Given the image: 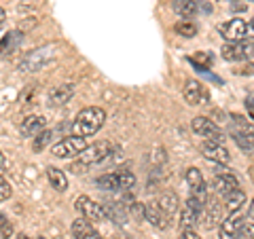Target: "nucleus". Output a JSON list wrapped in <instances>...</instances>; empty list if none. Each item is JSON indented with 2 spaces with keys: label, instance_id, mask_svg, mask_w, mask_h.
<instances>
[{
  "label": "nucleus",
  "instance_id": "nucleus-34",
  "mask_svg": "<svg viewBox=\"0 0 254 239\" xmlns=\"http://www.w3.org/2000/svg\"><path fill=\"white\" fill-rule=\"evenodd\" d=\"M180 239H201V237L195 233V229H182Z\"/></svg>",
  "mask_w": 254,
  "mask_h": 239
},
{
  "label": "nucleus",
  "instance_id": "nucleus-1",
  "mask_svg": "<svg viewBox=\"0 0 254 239\" xmlns=\"http://www.w3.org/2000/svg\"><path fill=\"white\" fill-rule=\"evenodd\" d=\"M104 121H106V113L100 106L83 108L72 121V135L87 138V135L98 133L102 129V125H104Z\"/></svg>",
  "mask_w": 254,
  "mask_h": 239
},
{
  "label": "nucleus",
  "instance_id": "nucleus-28",
  "mask_svg": "<svg viewBox=\"0 0 254 239\" xmlns=\"http://www.w3.org/2000/svg\"><path fill=\"white\" fill-rule=\"evenodd\" d=\"M174 32H176L178 36H185V38H193L197 34V26L193 21H180L174 26Z\"/></svg>",
  "mask_w": 254,
  "mask_h": 239
},
{
  "label": "nucleus",
  "instance_id": "nucleus-20",
  "mask_svg": "<svg viewBox=\"0 0 254 239\" xmlns=\"http://www.w3.org/2000/svg\"><path fill=\"white\" fill-rule=\"evenodd\" d=\"M172 9H174V13H178L180 17L190 19L197 15V11H199V4H197L195 0H174Z\"/></svg>",
  "mask_w": 254,
  "mask_h": 239
},
{
  "label": "nucleus",
  "instance_id": "nucleus-37",
  "mask_svg": "<svg viewBox=\"0 0 254 239\" xmlns=\"http://www.w3.org/2000/svg\"><path fill=\"white\" fill-rule=\"evenodd\" d=\"M248 218H250V222H254V199L250 201V208H248Z\"/></svg>",
  "mask_w": 254,
  "mask_h": 239
},
{
  "label": "nucleus",
  "instance_id": "nucleus-22",
  "mask_svg": "<svg viewBox=\"0 0 254 239\" xmlns=\"http://www.w3.org/2000/svg\"><path fill=\"white\" fill-rule=\"evenodd\" d=\"M47 178H49L51 186L55 190H60V193H64V190L68 188V178H66V174H64L60 167H53V165L47 167Z\"/></svg>",
  "mask_w": 254,
  "mask_h": 239
},
{
  "label": "nucleus",
  "instance_id": "nucleus-5",
  "mask_svg": "<svg viewBox=\"0 0 254 239\" xmlns=\"http://www.w3.org/2000/svg\"><path fill=\"white\" fill-rule=\"evenodd\" d=\"M110 155H113V144L106 140H100V142H93L91 146H85V150L78 155V163L85 167H91L98 163H106Z\"/></svg>",
  "mask_w": 254,
  "mask_h": 239
},
{
  "label": "nucleus",
  "instance_id": "nucleus-12",
  "mask_svg": "<svg viewBox=\"0 0 254 239\" xmlns=\"http://www.w3.org/2000/svg\"><path fill=\"white\" fill-rule=\"evenodd\" d=\"M210 188H212V193L227 197L229 193H231V190L240 188V184H237V178L233 176V174H229V172H220V174H216V176L212 178Z\"/></svg>",
  "mask_w": 254,
  "mask_h": 239
},
{
  "label": "nucleus",
  "instance_id": "nucleus-29",
  "mask_svg": "<svg viewBox=\"0 0 254 239\" xmlns=\"http://www.w3.org/2000/svg\"><path fill=\"white\" fill-rule=\"evenodd\" d=\"M187 184L190 186V190H193V188H199V186L205 184L201 172L197 170V167H189V170H187Z\"/></svg>",
  "mask_w": 254,
  "mask_h": 239
},
{
  "label": "nucleus",
  "instance_id": "nucleus-21",
  "mask_svg": "<svg viewBox=\"0 0 254 239\" xmlns=\"http://www.w3.org/2000/svg\"><path fill=\"white\" fill-rule=\"evenodd\" d=\"M157 205L163 210V214H165V216H168L170 220H174V216L178 214V195H176V193H163Z\"/></svg>",
  "mask_w": 254,
  "mask_h": 239
},
{
  "label": "nucleus",
  "instance_id": "nucleus-3",
  "mask_svg": "<svg viewBox=\"0 0 254 239\" xmlns=\"http://www.w3.org/2000/svg\"><path fill=\"white\" fill-rule=\"evenodd\" d=\"M136 184V176L129 170H119V172H108L95 178V186L100 190H131Z\"/></svg>",
  "mask_w": 254,
  "mask_h": 239
},
{
  "label": "nucleus",
  "instance_id": "nucleus-6",
  "mask_svg": "<svg viewBox=\"0 0 254 239\" xmlns=\"http://www.w3.org/2000/svg\"><path fill=\"white\" fill-rule=\"evenodd\" d=\"M87 142L85 138H78V135H68L60 142H55L51 146V155L58 157V159H72V157H78L85 150Z\"/></svg>",
  "mask_w": 254,
  "mask_h": 239
},
{
  "label": "nucleus",
  "instance_id": "nucleus-30",
  "mask_svg": "<svg viewBox=\"0 0 254 239\" xmlns=\"http://www.w3.org/2000/svg\"><path fill=\"white\" fill-rule=\"evenodd\" d=\"M0 235H2L4 239H9L13 235V227H11V222L6 220V216L2 212H0Z\"/></svg>",
  "mask_w": 254,
  "mask_h": 239
},
{
  "label": "nucleus",
  "instance_id": "nucleus-40",
  "mask_svg": "<svg viewBox=\"0 0 254 239\" xmlns=\"http://www.w3.org/2000/svg\"><path fill=\"white\" fill-rule=\"evenodd\" d=\"M15 239H32V237H28L26 233H17V235H15Z\"/></svg>",
  "mask_w": 254,
  "mask_h": 239
},
{
  "label": "nucleus",
  "instance_id": "nucleus-42",
  "mask_svg": "<svg viewBox=\"0 0 254 239\" xmlns=\"http://www.w3.org/2000/svg\"><path fill=\"white\" fill-rule=\"evenodd\" d=\"M38 239H45V237H38Z\"/></svg>",
  "mask_w": 254,
  "mask_h": 239
},
{
  "label": "nucleus",
  "instance_id": "nucleus-7",
  "mask_svg": "<svg viewBox=\"0 0 254 239\" xmlns=\"http://www.w3.org/2000/svg\"><path fill=\"white\" fill-rule=\"evenodd\" d=\"M190 129H193L197 135H201V138H208L210 142H216V144H222V142L227 140L225 133L220 131V127L208 117H195L193 121H190Z\"/></svg>",
  "mask_w": 254,
  "mask_h": 239
},
{
  "label": "nucleus",
  "instance_id": "nucleus-10",
  "mask_svg": "<svg viewBox=\"0 0 254 239\" xmlns=\"http://www.w3.org/2000/svg\"><path fill=\"white\" fill-rule=\"evenodd\" d=\"M185 100L187 104L190 106H208L210 104V91L208 87H205L203 83L195 81V78H190V81L185 83Z\"/></svg>",
  "mask_w": 254,
  "mask_h": 239
},
{
  "label": "nucleus",
  "instance_id": "nucleus-18",
  "mask_svg": "<svg viewBox=\"0 0 254 239\" xmlns=\"http://www.w3.org/2000/svg\"><path fill=\"white\" fill-rule=\"evenodd\" d=\"M220 53H222V60H227V61H240V60L248 58V45H246V41L244 43H227L220 49Z\"/></svg>",
  "mask_w": 254,
  "mask_h": 239
},
{
  "label": "nucleus",
  "instance_id": "nucleus-15",
  "mask_svg": "<svg viewBox=\"0 0 254 239\" xmlns=\"http://www.w3.org/2000/svg\"><path fill=\"white\" fill-rule=\"evenodd\" d=\"M201 153H203V157L208 159V161L218 163V165H225V163L231 161V155H229V150L222 146V144H216V142H210V140L201 146Z\"/></svg>",
  "mask_w": 254,
  "mask_h": 239
},
{
  "label": "nucleus",
  "instance_id": "nucleus-38",
  "mask_svg": "<svg viewBox=\"0 0 254 239\" xmlns=\"http://www.w3.org/2000/svg\"><path fill=\"white\" fill-rule=\"evenodd\" d=\"M4 21H6V13H4L2 6H0V26H4Z\"/></svg>",
  "mask_w": 254,
  "mask_h": 239
},
{
  "label": "nucleus",
  "instance_id": "nucleus-13",
  "mask_svg": "<svg viewBox=\"0 0 254 239\" xmlns=\"http://www.w3.org/2000/svg\"><path fill=\"white\" fill-rule=\"evenodd\" d=\"M199 220H201L208 229L220 227V222H222V205L216 201V199H212V197H210V199H208V203L203 205Z\"/></svg>",
  "mask_w": 254,
  "mask_h": 239
},
{
  "label": "nucleus",
  "instance_id": "nucleus-17",
  "mask_svg": "<svg viewBox=\"0 0 254 239\" xmlns=\"http://www.w3.org/2000/svg\"><path fill=\"white\" fill-rule=\"evenodd\" d=\"M144 218H146V222H150L155 229H168L170 227V218L163 214V210L159 208L157 203H146L144 205Z\"/></svg>",
  "mask_w": 254,
  "mask_h": 239
},
{
  "label": "nucleus",
  "instance_id": "nucleus-4",
  "mask_svg": "<svg viewBox=\"0 0 254 239\" xmlns=\"http://www.w3.org/2000/svg\"><path fill=\"white\" fill-rule=\"evenodd\" d=\"M58 45H47V47H38V49L30 51L28 55H23V60L19 61V70L21 72H36L47 63H51L55 60Z\"/></svg>",
  "mask_w": 254,
  "mask_h": 239
},
{
  "label": "nucleus",
  "instance_id": "nucleus-23",
  "mask_svg": "<svg viewBox=\"0 0 254 239\" xmlns=\"http://www.w3.org/2000/svg\"><path fill=\"white\" fill-rule=\"evenodd\" d=\"M104 212H106V218H113L119 227H123L127 222V210H125V205H121L119 201L104 205Z\"/></svg>",
  "mask_w": 254,
  "mask_h": 239
},
{
  "label": "nucleus",
  "instance_id": "nucleus-14",
  "mask_svg": "<svg viewBox=\"0 0 254 239\" xmlns=\"http://www.w3.org/2000/svg\"><path fill=\"white\" fill-rule=\"evenodd\" d=\"M45 129H47V119L41 115H30V117L23 119L21 125H19V133L23 138H36V135Z\"/></svg>",
  "mask_w": 254,
  "mask_h": 239
},
{
  "label": "nucleus",
  "instance_id": "nucleus-36",
  "mask_svg": "<svg viewBox=\"0 0 254 239\" xmlns=\"http://www.w3.org/2000/svg\"><path fill=\"white\" fill-rule=\"evenodd\" d=\"M6 172V161H4V155H2V150H0V176Z\"/></svg>",
  "mask_w": 254,
  "mask_h": 239
},
{
  "label": "nucleus",
  "instance_id": "nucleus-16",
  "mask_svg": "<svg viewBox=\"0 0 254 239\" xmlns=\"http://www.w3.org/2000/svg\"><path fill=\"white\" fill-rule=\"evenodd\" d=\"M74 98V85L66 83V85H58L49 91V104L51 106H64Z\"/></svg>",
  "mask_w": 254,
  "mask_h": 239
},
{
  "label": "nucleus",
  "instance_id": "nucleus-26",
  "mask_svg": "<svg viewBox=\"0 0 254 239\" xmlns=\"http://www.w3.org/2000/svg\"><path fill=\"white\" fill-rule=\"evenodd\" d=\"M197 222H199V212H195V210H190L189 205H185L180 212V227L182 229H193Z\"/></svg>",
  "mask_w": 254,
  "mask_h": 239
},
{
  "label": "nucleus",
  "instance_id": "nucleus-35",
  "mask_svg": "<svg viewBox=\"0 0 254 239\" xmlns=\"http://www.w3.org/2000/svg\"><path fill=\"white\" fill-rule=\"evenodd\" d=\"M246 113L254 121V98H246Z\"/></svg>",
  "mask_w": 254,
  "mask_h": 239
},
{
  "label": "nucleus",
  "instance_id": "nucleus-39",
  "mask_svg": "<svg viewBox=\"0 0 254 239\" xmlns=\"http://www.w3.org/2000/svg\"><path fill=\"white\" fill-rule=\"evenodd\" d=\"M246 45H248V55H254V38L250 43H246Z\"/></svg>",
  "mask_w": 254,
  "mask_h": 239
},
{
  "label": "nucleus",
  "instance_id": "nucleus-27",
  "mask_svg": "<svg viewBox=\"0 0 254 239\" xmlns=\"http://www.w3.org/2000/svg\"><path fill=\"white\" fill-rule=\"evenodd\" d=\"M53 135H55V131H51V129H45V131H41L36 135V138H32V148L36 150V153H41V150L49 144V142L53 140Z\"/></svg>",
  "mask_w": 254,
  "mask_h": 239
},
{
  "label": "nucleus",
  "instance_id": "nucleus-32",
  "mask_svg": "<svg viewBox=\"0 0 254 239\" xmlns=\"http://www.w3.org/2000/svg\"><path fill=\"white\" fill-rule=\"evenodd\" d=\"M13 195V188H11V184L4 180V176H0V201H6Z\"/></svg>",
  "mask_w": 254,
  "mask_h": 239
},
{
  "label": "nucleus",
  "instance_id": "nucleus-24",
  "mask_svg": "<svg viewBox=\"0 0 254 239\" xmlns=\"http://www.w3.org/2000/svg\"><path fill=\"white\" fill-rule=\"evenodd\" d=\"M244 205H246V193L242 188H235L225 197V208L229 212H240Z\"/></svg>",
  "mask_w": 254,
  "mask_h": 239
},
{
  "label": "nucleus",
  "instance_id": "nucleus-25",
  "mask_svg": "<svg viewBox=\"0 0 254 239\" xmlns=\"http://www.w3.org/2000/svg\"><path fill=\"white\" fill-rule=\"evenodd\" d=\"M190 63H195L197 68H199V72H205L212 63H214V55L208 53V51H199V53H195L193 58H189Z\"/></svg>",
  "mask_w": 254,
  "mask_h": 239
},
{
  "label": "nucleus",
  "instance_id": "nucleus-19",
  "mask_svg": "<svg viewBox=\"0 0 254 239\" xmlns=\"http://www.w3.org/2000/svg\"><path fill=\"white\" fill-rule=\"evenodd\" d=\"M72 235L76 239H104L98 231L93 229V225L89 220H85V218H76L72 222Z\"/></svg>",
  "mask_w": 254,
  "mask_h": 239
},
{
  "label": "nucleus",
  "instance_id": "nucleus-9",
  "mask_svg": "<svg viewBox=\"0 0 254 239\" xmlns=\"http://www.w3.org/2000/svg\"><path fill=\"white\" fill-rule=\"evenodd\" d=\"M218 32H220V36L229 43H244L246 36H248V23H246L244 19H240V17H235V19H229L225 23H220Z\"/></svg>",
  "mask_w": 254,
  "mask_h": 239
},
{
  "label": "nucleus",
  "instance_id": "nucleus-31",
  "mask_svg": "<svg viewBox=\"0 0 254 239\" xmlns=\"http://www.w3.org/2000/svg\"><path fill=\"white\" fill-rule=\"evenodd\" d=\"M237 239H254V222H244Z\"/></svg>",
  "mask_w": 254,
  "mask_h": 239
},
{
  "label": "nucleus",
  "instance_id": "nucleus-8",
  "mask_svg": "<svg viewBox=\"0 0 254 239\" xmlns=\"http://www.w3.org/2000/svg\"><path fill=\"white\" fill-rule=\"evenodd\" d=\"M74 208H76L78 214H81V218L89 220V222H102V220L106 218L104 205H100L98 201H93V199H91V197H87V195L76 197Z\"/></svg>",
  "mask_w": 254,
  "mask_h": 239
},
{
  "label": "nucleus",
  "instance_id": "nucleus-33",
  "mask_svg": "<svg viewBox=\"0 0 254 239\" xmlns=\"http://www.w3.org/2000/svg\"><path fill=\"white\" fill-rule=\"evenodd\" d=\"M237 76H254V61H248L246 66H240L235 70Z\"/></svg>",
  "mask_w": 254,
  "mask_h": 239
},
{
  "label": "nucleus",
  "instance_id": "nucleus-11",
  "mask_svg": "<svg viewBox=\"0 0 254 239\" xmlns=\"http://www.w3.org/2000/svg\"><path fill=\"white\" fill-rule=\"evenodd\" d=\"M242 225H244V214H242V210L240 212H231L227 218H222L220 227H218L220 239H237Z\"/></svg>",
  "mask_w": 254,
  "mask_h": 239
},
{
  "label": "nucleus",
  "instance_id": "nucleus-2",
  "mask_svg": "<svg viewBox=\"0 0 254 239\" xmlns=\"http://www.w3.org/2000/svg\"><path fill=\"white\" fill-rule=\"evenodd\" d=\"M229 133H231V138L237 146H240V150H244V153H250V150H254V127L246 121V119L242 115H229Z\"/></svg>",
  "mask_w": 254,
  "mask_h": 239
},
{
  "label": "nucleus",
  "instance_id": "nucleus-41",
  "mask_svg": "<svg viewBox=\"0 0 254 239\" xmlns=\"http://www.w3.org/2000/svg\"><path fill=\"white\" fill-rule=\"evenodd\" d=\"M250 26H252V30H254V19H252V23H250Z\"/></svg>",
  "mask_w": 254,
  "mask_h": 239
}]
</instances>
